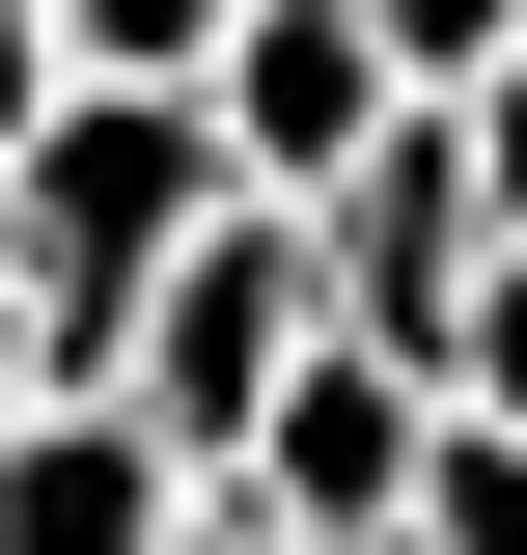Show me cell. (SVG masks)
I'll use <instances>...</instances> for the list:
<instances>
[{
	"instance_id": "obj_1",
	"label": "cell",
	"mask_w": 527,
	"mask_h": 555,
	"mask_svg": "<svg viewBox=\"0 0 527 555\" xmlns=\"http://www.w3.org/2000/svg\"><path fill=\"white\" fill-rule=\"evenodd\" d=\"M222 195H250V167H222V112H195V83H56V112H28V167H0V278H28V361H56V389H112L139 278L195 250Z\"/></svg>"
},
{
	"instance_id": "obj_2",
	"label": "cell",
	"mask_w": 527,
	"mask_h": 555,
	"mask_svg": "<svg viewBox=\"0 0 527 555\" xmlns=\"http://www.w3.org/2000/svg\"><path fill=\"white\" fill-rule=\"evenodd\" d=\"M306 334H333V250H306L278 195H222L195 250L139 278V334H112V416L167 444V473H250V416L306 389Z\"/></svg>"
},
{
	"instance_id": "obj_3",
	"label": "cell",
	"mask_w": 527,
	"mask_h": 555,
	"mask_svg": "<svg viewBox=\"0 0 527 555\" xmlns=\"http://www.w3.org/2000/svg\"><path fill=\"white\" fill-rule=\"evenodd\" d=\"M416 473H445V389H416V361H361V334H306V389L250 416V528L278 555H416Z\"/></svg>"
},
{
	"instance_id": "obj_4",
	"label": "cell",
	"mask_w": 527,
	"mask_h": 555,
	"mask_svg": "<svg viewBox=\"0 0 527 555\" xmlns=\"http://www.w3.org/2000/svg\"><path fill=\"white\" fill-rule=\"evenodd\" d=\"M306 250H333V334L445 389V334H472V278H500V195H472V139H445V112H389V139H361V195H333Z\"/></svg>"
},
{
	"instance_id": "obj_5",
	"label": "cell",
	"mask_w": 527,
	"mask_h": 555,
	"mask_svg": "<svg viewBox=\"0 0 527 555\" xmlns=\"http://www.w3.org/2000/svg\"><path fill=\"white\" fill-rule=\"evenodd\" d=\"M195 112H222V167H250L278 222H333V195H361V139H389L416 83H389V28H361V0H250Z\"/></svg>"
},
{
	"instance_id": "obj_6",
	"label": "cell",
	"mask_w": 527,
	"mask_h": 555,
	"mask_svg": "<svg viewBox=\"0 0 527 555\" xmlns=\"http://www.w3.org/2000/svg\"><path fill=\"white\" fill-rule=\"evenodd\" d=\"M195 500H222V473H167L112 389H28V416H0V555H167Z\"/></svg>"
},
{
	"instance_id": "obj_7",
	"label": "cell",
	"mask_w": 527,
	"mask_h": 555,
	"mask_svg": "<svg viewBox=\"0 0 527 555\" xmlns=\"http://www.w3.org/2000/svg\"><path fill=\"white\" fill-rule=\"evenodd\" d=\"M222 28H250V0H56L83 83H222Z\"/></svg>"
},
{
	"instance_id": "obj_8",
	"label": "cell",
	"mask_w": 527,
	"mask_h": 555,
	"mask_svg": "<svg viewBox=\"0 0 527 555\" xmlns=\"http://www.w3.org/2000/svg\"><path fill=\"white\" fill-rule=\"evenodd\" d=\"M361 28H389V83H416V112H472V83L527 56V0H361Z\"/></svg>"
},
{
	"instance_id": "obj_9",
	"label": "cell",
	"mask_w": 527,
	"mask_h": 555,
	"mask_svg": "<svg viewBox=\"0 0 527 555\" xmlns=\"http://www.w3.org/2000/svg\"><path fill=\"white\" fill-rule=\"evenodd\" d=\"M416 555H527V444L445 416V473H416Z\"/></svg>"
},
{
	"instance_id": "obj_10",
	"label": "cell",
	"mask_w": 527,
	"mask_h": 555,
	"mask_svg": "<svg viewBox=\"0 0 527 555\" xmlns=\"http://www.w3.org/2000/svg\"><path fill=\"white\" fill-rule=\"evenodd\" d=\"M445 416H500V444H527V250L472 278V334H445Z\"/></svg>"
},
{
	"instance_id": "obj_11",
	"label": "cell",
	"mask_w": 527,
	"mask_h": 555,
	"mask_svg": "<svg viewBox=\"0 0 527 555\" xmlns=\"http://www.w3.org/2000/svg\"><path fill=\"white\" fill-rule=\"evenodd\" d=\"M445 139H472V195H500V250H527V56H500V83H472V112H445Z\"/></svg>"
},
{
	"instance_id": "obj_12",
	"label": "cell",
	"mask_w": 527,
	"mask_h": 555,
	"mask_svg": "<svg viewBox=\"0 0 527 555\" xmlns=\"http://www.w3.org/2000/svg\"><path fill=\"white\" fill-rule=\"evenodd\" d=\"M56 83H83V56H56V0H0V167H28V112H56Z\"/></svg>"
},
{
	"instance_id": "obj_13",
	"label": "cell",
	"mask_w": 527,
	"mask_h": 555,
	"mask_svg": "<svg viewBox=\"0 0 527 555\" xmlns=\"http://www.w3.org/2000/svg\"><path fill=\"white\" fill-rule=\"evenodd\" d=\"M28 389H56V361H28V278H0V416H28Z\"/></svg>"
},
{
	"instance_id": "obj_14",
	"label": "cell",
	"mask_w": 527,
	"mask_h": 555,
	"mask_svg": "<svg viewBox=\"0 0 527 555\" xmlns=\"http://www.w3.org/2000/svg\"><path fill=\"white\" fill-rule=\"evenodd\" d=\"M167 555H278V528H250V500H195V528H167Z\"/></svg>"
}]
</instances>
